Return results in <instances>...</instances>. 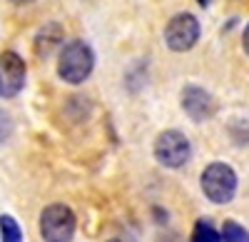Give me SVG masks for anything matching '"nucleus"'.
I'll return each instance as SVG.
<instances>
[{
  "label": "nucleus",
  "instance_id": "nucleus-1",
  "mask_svg": "<svg viewBox=\"0 0 249 242\" xmlns=\"http://www.w3.org/2000/svg\"><path fill=\"white\" fill-rule=\"evenodd\" d=\"M95 68V55L90 50L88 43L82 40H70L62 45L60 50V60H57V75L70 85H80L90 77Z\"/></svg>",
  "mask_w": 249,
  "mask_h": 242
},
{
  "label": "nucleus",
  "instance_id": "nucleus-2",
  "mask_svg": "<svg viewBox=\"0 0 249 242\" xmlns=\"http://www.w3.org/2000/svg\"><path fill=\"white\" fill-rule=\"evenodd\" d=\"M202 192L214 205L232 203L237 195V172L227 163H212L202 172Z\"/></svg>",
  "mask_w": 249,
  "mask_h": 242
},
{
  "label": "nucleus",
  "instance_id": "nucleus-3",
  "mask_svg": "<svg viewBox=\"0 0 249 242\" xmlns=\"http://www.w3.org/2000/svg\"><path fill=\"white\" fill-rule=\"evenodd\" d=\"M155 157L157 163L164 168H182L190 163L192 157V145H190V137L179 130H164L157 135L155 140Z\"/></svg>",
  "mask_w": 249,
  "mask_h": 242
},
{
  "label": "nucleus",
  "instance_id": "nucleus-4",
  "mask_svg": "<svg viewBox=\"0 0 249 242\" xmlns=\"http://www.w3.org/2000/svg\"><path fill=\"white\" fill-rule=\"evenodd\" d=\"M75 225V212L65 205H50L40 212V235L45 242H70Z\"/></svg>",
  "mask_w": 249,
  "mask_h": 242
},
{
  "label": "nucleus",
  "instance_id": "nucleus-5",
  "mask_svg": "<svg viewBox=\"0 0 249 242\" xmlns=\"http://www.w3.org/2000/svg\"><path fill=\"white\" fill-rule=\"evenodd\" d=\"M199 40V20L192 13H177L164 28V43L175 53H187Z\"/></svg>",
  "mask_w": 249,
  "mask_h": 242
},
{
  "label": "nucleus",
  "instance_id": "nucleus-6",
  "mask_svg": "<svg viewBox=\"0 0 249 242\" xmlns=\"http://www.w3.org/2000/svg\"><path fill=\"white\" fill-rule=\"evenodd\" d=\"M25 60L18 53H0V97H15L25 88Z\"/></svg>",
  "mask_w": 249,
  "mask_h": 242
},
{
  "label": "nucleus",
  "instance_id": "nucleus-7",
  "mask_svg": "<svg viewBox=\"0 0 249 242\" xmlns=\"http://www.w3.org/2000/svg\"><path fill=\"white\" fill-rule=\"evenodd\" d=\"M182 110L190 115V120H195V123H204V120H210L217 112V103L204 88L187 85L182 90Z\"/></svg>",
  "mask_w": 249,
  "mask_h": 242
},
{
  "label": "nucleus",
  "instance_id": "nucleus-8",
  "mask_svg": "<svg viewBox=\"0 0 249 242\" xmlns=\"http://www.w3.org/2000/svg\"><path fill=\"white\" fill-rule=\"evenodd\" d=\"M62 40H65V35H62V28L57 23H48L43 30L37 33L35 37V53L40 57H50L60 45H62Z\"/></svg>",
  "mask_w": 249,
  "mask_h": 242
},
{
  "label": "nucleus",
  "instance_id": "nucleus-9",
  "mask_svg": "<svg viewBox=\"0 0 249 242\" xmlns=\"http://www.w3.org/2000/svg\"><path fill=\"white\" fill-rule=\"evenodd\" d=\"M0 237L3 242H23V230L15 223V217L0 215Z\"/></svg>",
  "mask_w": 249,
  "mask_h": 242
},
{
  "label": "nucleus",
  "instance_id": "nucleus-10",
  "mask_svg": "<svg viewBox=\"0 0 249 242\" xmlns=\"http://www.w3.org/2000/svg\"><path fill=\"white\" fill-rule=\"evenodd\" d=\"M222 242H249V230H244L239 223H234V220H224Z\"/></svg>",
  "mask_w": 249,
  "mask_h": 242
},
{
  "label": "nucleus",
  "instance_id": "nucleus-11",
  "mask_svg": "<svg viewBox=\"0 0 249 242\" xmlns=\"http://www.w3.org/2000/svg\"><path fill=\"white\" fill-rule=\"evenodd\" d=\"M190 242H222V235L212 227V223L199 220V223L195 225V232H192Z\"/></svg>",
  "mask_w": 249,
  "mask_h": 242
},
{
  "label": "nucleus",
  "instance_id": "nucleus-12",
  "mask_svg": "<svg viewBox=\"0 0 249 242\" xmlns=\"http://www.w3.org/2000/svg\"><path fill=\"white\" fill-rule=\"evenodd\" d=\"M13 132V120L5 110H0V143H5Z\"/></svg>",
  "mask_w": 249,
  "mask_h": 242
},
{
  "label": "nucleus",
  "instance_id": "nucleus-13",
  "mask_svg": "<svg viewBox=\"0 0 249 242\" xmlns=\"http://www.w3.org/2000/svg\"><path fill=\"white\" fill-rule=\"evenodd\" d=\"M242 45H244V53L249 55V25L244 28V35H242Z\"/></svg>",
  "mask_w": 249,
  "mask_h": 242
},
{
  "label": "nucleus",
  "instance_id": "nucleus-14",
  "mask_svg": "<svg viewBox=\"0 0 249 242\" xmlns=\"http://www.w3.org/2000/svg\"><path fill=\"white\" fill-rule=\"evenodd\" d=\"M15 5H28V3H33V0H13Z\"/></svg>",
  "mask_w": 249,
  "mask_h": 242
},
{
  "label": "nucleus",
  "instance_id": "nucleus-15",
  "mask_svg": "<svg viewBox=\"0 0 249 242\" xmlns=\"http://www.w3.org/2000/svg\"><path fill=\"white\" fill-rule=\"evenodd\" d=\"M197 3H199V5H202V8H204V5H207V3H210V0H197Z\"/></svg>",
  "mask_w": 249,
  "mask_h": 242
},
{
  "label": "nucleus",
  "instance_id": "nucleus-16",
  "mask_svg": "<svg viewBox=\"0 0 249 242\" xmlns=\"http://www.w3.org/2000/svg\"><path fill=\"white\" fill-rule=\"evenodd\" d=\"M107 242H120V240H107Z\"/></svg>",
  "mask_w": 249,
  "mask_h": 242
}]
</instances>
